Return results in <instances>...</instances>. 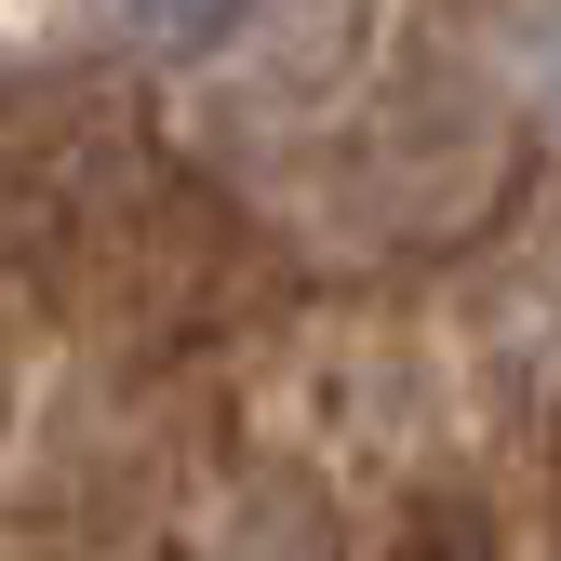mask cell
<instances>
[{
  "label": "cell",
  "instance_id": "cell-1",
  "mask_svg": "<svg viewBox=\"0 0 561 561\" xmlns=\"http://www.w3.org/2000/svg\"><path fill=\"white\" fill-rule=\"evenodd\" d=\"M495 174H508V121L468 67H401L334 148V187L375 228H455V215L495 201Z\"/></svg>",
  "mask_w": 561,
  "mask_h": 561
},
{
  "label": "cell",
  "instance_id": "cell-2",
  "mask_svg": "<svg viewBox=\"0 0 561 561\" xmlns=\"http://www.w3.org/2000/svg\"><path fill=\"white\" fill-rule=\"evenodd\" d=\"M107 14V41H134V54H215V41H241L254 27V0H94Z\"/></svg>",
  "mask_w": 561,
  "mask_h": 561
},
{
  "label": "cell",
  "instance_id": "cell-3",
  "mask_svg": "<svg viewBox=\"0 0 561 561\" xmlns=\"http://www.w3.org/2000/svg\"><path fill=\"white\" fill-rule=\"evenodd\" d=\"M522 81H535V107L561 121V0H535V14H522Z\"/></svg>",
  "mask_w": 561,
  "mask_h": 561
},
{
  "label": "cell",
  "instance_id": "cell-4",
  "mask_svg": "<svg viewBox=\"0 0 561 561\" xmlns=\"http://www.w3.org/2000/svg\"><path fill=\"white\" fill-rule=\"evenodd\" d=\"M0 107H14V67H0Z\"/></svg>",
  "mask_w": 561,
  "mask_h": 561
}]
</instances>
